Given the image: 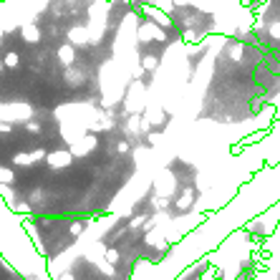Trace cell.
I'll use <instances>...</instances> for the list:
<instances>
[{
	"label": "cell",
	"instance_id": "6da1fadb",
	"mask_svg": "<svg viewBox=\"0 0 280 280\" xmlns=\"http://www.w3.org/2000/svg\"><path fill=\"white\" fill-rule=\"evenodd\" d=\"M272 89L255 36L189 41L134 0H0V202L31 242L104 232L109 267L162 262L272 164Z\"/></svg>",
	"mask_w": 280,
	"mask_h": 280
}]
</instances>
